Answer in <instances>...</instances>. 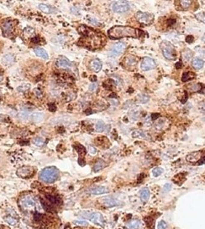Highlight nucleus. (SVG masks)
I'll use <instances>...</instances> for the list:
<instances>
[{"instance_id":"1","label":"nucleus","mask_w":205,"mask_h":229,"mask_svg":"<svg viewBox=\"0 0 205 229\" xmlns=\"http://www.w3.org/2000/svg\"><path fill=\"white\" fill-rule=\"evenodd\" d=\"M78 31L81 34V39L78 41V44L85 48L94 50L102 48L105 44L106 39L104 35L93 28L86 25H80Z\"/></svg>"},{"instance_id":"2","label":"nucleus","mask_w":205,"mask_h":229,"mask_svg":"<svg viewBox=\"0 0 205 229\" xmlns=\"http://www.w3.org/2000/svg\"><path fill=\"white\" fill-rule=\"evenodd\" d=\"M18 204L22 213L26 216H31L32 214L37 212H41V207L40 199L35 196L34 194L26 193L19 198Z\"/></svg>"},{"instance_id":"3","label":"nucleus","mask_w":205,"mask_h":229,"mask_svg":"<svg viewBox=\"0 0 205 229\" xmlns=\"http://www.w3.org/2000/svg\"><path fill=\"white\" fill-rule=\"evenodd\" d=\"M108 35L112 40H119L122 38H135L138 39L145 35V32L133 28L131 26H122V25H115L109 29Z\"/></svg>"},{"instance_id":"4","label":"nucleus","mask_w":205,"mask_h":229,"mask_svg":"<svg viewBox=\"0 0 205 229\" xmlns=\"http://www.w3.org/2000/svg\"><path fill=\"white\" fill-rule=\"evenodd\" d=\"M41 207L45 213H57L61 209L62 206V199L61 196L50 191L49 192H45L43 197L40 198Z\"/></svg>"},{"instance_id":"5","label":"nucleus","mask_w":205,"mask_h":229,"mask_svg":"<svg viewBox=\"0 0 205 229\" xmlns=\"http://www.w3.org/2000/svg\"><path fill=\"white\" fill-rule=\"evenodd\" d=\"M40 179L45 183H53L59 177V172L56 167L49 166L43 169L40 173Z\"/></svg>"},{"instance_id":"6","label":"nucleus","mask_w":205,"mask_h":229,"mask_svg":"<svg viewBox=\"0 0 205 229\" xmlns=\"http://www.w3.org/2000/svg\"><path fill=\"white\" fill-rule=\"evenodd\" d=\"M161 48V52L166 59L169 60H174L176 58V49L172 44H170L167 41H162L160 45Z\"/></svg>"},{"instance_id":"7","label":"nucleus","mask_w":205,"mask_h":229,"mask_svg":"<svg viewBox=\"0 0 205 229\" xmlns=\"http://www.w3.org/2000/svg\"><path fill=\"white\" fill-rule=\"evenodd\" d=\"M81 217L90 220L101 227H104L106 224V221L102 217V215L99 213H90V212H82L80 213Z\"/></svg>"},{"instance_id":"8","label":"nucleus","mask_w":205,"mask_h":229,"mask_svg":"<svg viewBox=\"0 0 205 229\" xmlns=\"http://www.w3.org/2000/svg\"><path fill=\"white\" fill-rule=\"evenodd\" d=\"M186 160L192 164L202 165L204 163V151H198L190 153L186 157Z\"/></svg>"},{"instance_id":"9","label":"nucleus","mask_w":205,"mask_h":229,"mask_svg":"<svg viewBox=\"0 0 205 229\" xmlns=\"http://www.w3.org/2000/svg\"><path fill=\"white\" fill-rule=\"evenodd\" d=\"M136 19L139 24L143 25H150L154 21V15L149 13L139 11L136 13Z\"/></svg>"},{"instance_id":"10","label":"nucleus","mask_w":205,"mask_h":229,"mask_svg":"<svg viewBox=\"0 0 205 229\" xmlns=\"http://www.w3.org/2000/svg\"><path fill=\"white\" fill-rule=\"evenodd\" d=\"M16 23H14L12 20L8 19V20L4 21L1 24V28L3 30V34L5 37H12L14 34V26Z\"/></svg>"},{"instance_id":"11","label":"nucleus","mask_w":205,"mask_h":229,"mask_svg":"<svg viewBox=\"0 0 205 229\" xmlns=\"http://www.w3.org/2000/svg\"><path fill=\"white\" fill-rule=\"evenodd\" d=\"M112 8L116 13L127 12L130 9V4L127 1H116L113 4Z\"/></svg>"},{"instance_id":"12","label":"nucleus","mask_w":205,"mask_h":229,"mask_svg":"<svg viewBox=\"0 0 205 229\" xmlns=\"http://www.w3.org/2000/svg\"><path fill=\"white\" fill-rule=\"evenodd\" d=\"M17 176L21 178H28L35 174V169L32 166H23L17 171Z\"/></svg>"},{"instance_id":"13","label":"nucleus","mask_w":205,"mask_h":229,"mask_svg":"<svg viewBox=\"0 0 205 229\" xmlns=\"http://www.w3.org/2000/svg\"><path fill=\"white\" fill-rule=\"evenodd\" d=\"M156 64L155 60H152L151 58H149V57L144 58L141 61V63H140V68L142 70H145V71L153 69L154 68H156Z\"/></svg>"},{"instance_id":"14","label":"nucleus","mask_w":205,"mask_h":229,"mask_svg":"<svg viewBox=\"0 0 205 229\" xmlns=\"http://www.w3.org/2000/svg\"><path fill=\"white\" fill-rule=\"evenodd\" d=\"M125 46H126V45L124 44L123 42H119V43L114 44L113 47H112L110 50H109V56L116 57L118 56V55H119V54H121L123 53Z\"/></svg>"},{"instance_id":"15","label":"nucleus","mask_w":205,"mask_h":229,"mask_svg":"<svg viewBox=\"0 0 205 229\" xmlns=\"http://www.w3.org/2000/svg\"><path fill=\"white\" fill-rule=\"evenodd\" d=\"M57 66L62 69H71L72 67V64L67 58L61 56L57 60Z\"/></svg>"},{"instance_id":"16","label":"nucleus","mask_w":205,"mask_h":229,"mask_svg":"<svg viewBox=\"0 0 205 229\" xmlns=\"http://www.w3.org/2000/svg\"><path fill=\"white\" fill-rule=\"evenodd\" d=\"M138 62V58L135 55H128L124 60V64L128 69H133L136 67Z\"/></svg>"},{"instance_id":"17","label":"nucleus","mask_w":205,"mask_h":229,"mask_svg":"<svg viewBox=\"0 0 205 229\" xmlns=\"http://www.w3.org/2000/svg\"><path fill=\"white\" fill-rule=\"evenodd\" d=\"M87 192L89 194H93V195H102V194H105V193L109 192V190L105 186H93V187L88 189Z\"/></svg>"},{"instance_id":"18","label":"nucleus","mask_w":205,"mask_h":229,"mask_svg":"<svg viewBox=\"0 0 205 229\" xmlns=\"http://www.w3.org/2000/svg\"><path fill=\"white\" fill-rule=\"evenodd\" d=\"M101 201H102V204L105 206V207H111L120 205V202L118 200H116L114 197H103V198L101 199Z\"/></svg>"},{"instance_id":"19","label":"nucleus","mask_w":205,"mask_h":229,"mask_svg":"<svg viewBox=\"0 0 205 229\" xmlns=\"http://www.w3.org/2000/svg\"><path fill=\"white\" fill-rule=\"evenodd\" d=\"M139 114H140V107L138 106V105H135V106L131 107L130 110L129 116L133 121H136L139 118Z\"/></svg>"},{"instance_id":"20","label":"nucleus","mask_w":205,"mask_h":229,"mask_svg":"<svg viewBox=\"0 0 205 229\" xmlns=\"http://www.w3.org/2000/svg\"><path fill=\"white\" fill-rule=\"evenodd\" d=\"M90 67L94 72H99L102 69V62L99 59H94L90 62Z\"/></svg>"},{"instance_id":"21","label":"nucleus","mask_w":205,"mask_h":229,"mask_svg":"<svg viewBox=\"0 0 205 229\" xmlns=\"http://www.w3.org/2000/svg\"><path fill=\"white\" fill-rule=\"evenodd\" d=\"M95 142L96 144L99 146H102L103 148H107V146L105 145V144H107L108 145H109V141L108 140V138H106L105 137H98L96 140H95Z\"/></svg>"},{"instance_id":"22","label":"nucleus","mask_w":205,"mask_h":229,"mask_svg":"<svg viewBox=\"0 0 205 229\" xmlns=\"http://www.w3.org/2000/svg\"><path fill=\"white\" fill-rule=\"evenodd\" d=\"M44 117H45V115H44L43 113L36 112L31 115L30 119H31V121H33V122H35V123H38V122H41V121H43Z\"/></svg>"},{"instance_id":"23","label":"nucleus","mask_w":205,"mask_h":229,"mask_svg":"<svg viewBox=\"0 0 205 229\" xmlns=\"http://www.w3.org/2000/svg\"><path fill=\"white\" fill-rule=\"evenodd\" d=\"M185 180H186V174L185 173H179V174L176 175L173 178V181L177 185L182 184Z\"/></svg>"},{"instance_id":"24","label":"nucleus","mask_w":205,"mask_h":229,"mask_svg":"<svg viewBox=\"0 0 205 229\" xmlns=\"http://www.w3.org/2000/svg\"><path fill=\"white\" fill-rule=\"evenodd\" d=\"M34 51L35 53V54H36L37 56L41 57L42 59H48V54L47 52L45 51L44 48H40V47H37L34 49Z\"/></svg>"},{"instance_id":"25","label":"nucleus","mask_w":205,"mask_h":229,"mask_svg":"<svg viewBox=\"0 0 205 229\" xmlns=\"http://www.w3.org/2000/svg\"><path fill=\"white\" fill-rule=\"evenodd\" d=\"M149 197H150V191L147 188H144L143 190H141V192H139V198L141 201L146 202L149 200Z\"/></svg>"},{"instance_id":"26","label":"nucleus","mask_w":205,"mask_h":229,"mask_svg":"<svg viewBox=\"0 0 205 229\" xmlns=\"http://www.w3.org/2000/svg\"><path fill=\"white\" fill-rule=\"evenodd\" d=\"M4 220L13 226H15L19 222V218H17L16 215H14V216L13 215H8V216L4 217Z\"/></svg>"},{"instance_id":"27","label":"nucleus","mask_w":205,"mask_h":229,"mask_svg":"<svg viewBox=\"0 0 205 229\" xmlns=\"http://www.w3.org/2000/svg\"><path fill=\"white\" fill-rule=\"evenodd\" d=\"M195 78V74L192 71H188V72L184 73L182 76V82H188L193 80Z\"/></svg>"},{"instance_id":"28","label":"nucleus","mask_w":205,"mask_h":229,"mask_svg":"<svg viewBox=\"0 0 205 229\" xmlns=\"http://www.w3.org/2000/svg\"><path fill=\"white\" fill-rule=\"evenodd\" d=\"M203 64H204V62L203 60L201 59H194L192 62V65H193V67L194 69H200L203 67Z\"/></svg>"},{"instance_id":"29","label":"nucleus","mask_w":205,"mask_h":229,"mask_svg":"<svg viewBox=\"0 0 205 229\" xmlns=\"http://www.w3.org/2000/svg\"><path fill=\"white\" fill-rule=\"evenodd\" d=\"M73 146H74V148L76 149L77 152L81 156V158H82L83 156H85V155H86V149H85V147H84L83 145H81V144H78V143H76Z\"/></svg>"},{"instance_id":"30","label":"nucleus","mask_w":205,"mask_h":229,"mask_svg":"<svg viewBox=\"0 0 205 229\" xmlns=\"http://www.w3.org/2000/svg\"><path fill=\"white\" fill-rule=\"evenodd\" d=\"M3 63L4 64H6V65H9L14 63V57L13 56V54H5L4 57H3Z\"/></svg>"},{"instance_id":"31","label":"nucleus","mask_w":205,"mask_h":229,"mask_svg":"<svg viewBox=\"0 0 205 229\" xmlns=\"http://www.w3.org/2000/svg\"><path fill=\"white\" fill-rule=\"evenodd\" d=\"M35 35V29L30 27H27V28H25L24 30V36L25 38H32L33 39Z\"/></svg>"},{"instance_id":"32","label":"nucleus","mask_w":205,"mask_h":229,"mask_svg":"<svg viewBox=\"0 0 205 229\" xmlns=\"http://www.w3.org/2000/svg\"><path fill=\"white\" fill-rule=\"evenodd\" d=\"M105 166V162L102 160H99L93 166V172H98L99 171L102 170V168H104Z\"/></svg>"},{"instance_id":"33","label":"nucleus","mask_w":205,"mask_h":229,"mask_svg":"<svg viewBox=\"0 0 205 229\" xmlns=\"http://www.w3.org/2000/svg\"><path fill=\"white\" fill-rule=\"evenodd\" d=\"M39 8L41 9L42 12L45 13H50L53 12L52 8L50 6H49V5H47V4H41L39 5Z\"/></svg>"},{"instance_id":"34","label":"nucleus","mask_w":205,"mask_h":229,"mask_svg":"<svg viewBox=\"0 0 205 229\" xmlns=\"http://www.w3.org/2000/svg\"><path fill=\"white\" fill-rule=\"evenodd\" d=\"M188 88L192 92H197V91H200V90H202V84L200 83L190 84V85H188Z\"/></svg>"},{"instance_id":"35","label":"nucleus","mask_w":205,"mask_h":229,"mask_svg":"<svg viewBox=\"0 0 205 229\" xmlns=\"http://www.w3.org/2000/svg\"><path fill=\"white\" fill-rule=\"evenodd\" d=\"M139 226H140V222L139 220H133L128 223L127 228L129 229H138Z\"/></svg>"},{"instance_id":"36","label":"nucleus","mask_w":205,"mask_h":229,"mask_svg":"<svg viewBox=\"0 0 205 229\" xmlns=\"http://www.w3.org/2000/svg\"><path fill=\"white\" fill-rule=\"evenodd\" d=\"M132 137H134V138H145L146 137V135H145V133L143 132L142 131H139V130H136V131H134L131 134Z\"/></svg>"},{"instance_id":"37","label":"nucleus","mask_w":205,"mask_h":229,"mask_svg":"<svg viewBox=\"0 0 205 229\" xmlns=\"http://www.w3.org/2000/svg\"><path fill=\"white\" fill-rule=\"evenodd\" d=\"M29 113L26 110H21L20 112L19 113V118L20 119L21 121H26L29 119Z\"/></svg>"},{"instance_id":"38","label":"nucleus","mask_w":205,"mask_h":229,"mask_svg":"<svg viewBox=\"0 0 205 229\" xmlns=\"http://www.w3.org/2000/svg\"><path fill=\"white\" fill-rule=\"evenodd\" d=\"M149 100H150V97L148 96L147 95H145V94H141V95H138V101L140 103H143V104L147 103Z\"/></svg>"},{"instance_id":"39","label":"nucleus","mask_w":205,"mask_h":229,"mask_svg":"<svg viewBox=\"0 0 205 229\" xmlns=\"http://www.w3.org/2000/svg\"><path fill=\"white\" fill-rule=\"evenodd\" d=\"M30 87H31L30 84H28V83H25V84H21L20 86H19L17 90H18L19 91H20V92H25V91H27L28 90H29Z\"/></svg>"},{"instance_id":"40","label":"nucleus","mask_w":205,"mask_h":229,"mask_svg":"<svg viewBox=\"0 0 205 229\" xmlns=\"http://www.w3.org/2000/svg\"><path fill=\"white\" fill-rule=\"evenodd\" d=\"M105 127H106V125H105V124H104L102 121H99V122L96 124V126H95L97 131H99V132H102V131H104Z\"/></svg>"},{"instance_id":"41","label":"nucleus","mask_w":205,"mask_h":229,"mask_svg":"<svg viewBox=\"0 0 205 229\" xmlns=\"http://www.w3.org/2000/svg\"><path fill=\"white\" fill-rule=\"evenodd\" d=\"M191 4H192V1H190V0H182V1L179 2V4H180L181 7L182 8H184V9L188 8L189 6L191 5Z\"/></svg>"},{"instance_id":"42","label":"nucleus","mask_w":205,"mask_h":229,"mask_svg":"<svg viewBox=\"0 0 205 229\" xmlns=\"http://www.w3.org/2000/svg\"><path fill=\"white\" fill-rule=\"evenodd\" d=\"M162 172H163V170H162V168H161V167H156V168H154L152 170V175L156 177H159Z\"/></svg>"},{"instance_id":"43","label":"nucleus","mask_w":205,"mask_h":229,"mask_svg":"<svg viewBox=\"0 0 205 229\" xmlns=\"http://www.w3.org/2000/svg\"><path fill=\"white\" fill-rule=\"evenodd\" d=\"M34 143H35V145H38V146H41V145H43V144H44V140L41 137H37V138L35 139Z\"/></svg>"},{"instance_id":"44","label":"nucleus","mask_w":205,"mask_h":229,"mask_svg":"<svg viewBox=\"0 0 205 229\" xmlns=\"http://www.w3.org/2000/svg\"><path fill=\"white\" fill-rule=\"evenodd\" d=\"M196 18H197V19L199 21H201L202 23H204V13L203 12H201V13H197V15H196Z\"/></svg>"},{"instance_id":"45","label":"nucleus","mask_w":205,"mask_h":229,"mask_svg":"<svg viewBox=\"0 0 205 229\" xmlns=\"http://www.w3.org/2000/svg\"><path fill=\"white\" fill-rule=\"evenodd\" d=\"M97 88H98V84L97 83H92V84L89 85V90H90L91 92H93V91H95L96 90H97Z\"/></svg>"},{"instance_id":"46","label":"nucleus","mask_w":205,"mask_h":229,"mask_svg":"<svg viewBox=\"0 0 205 229\" xmlns=\"http://www.w3.org/2000/svg\"><path fill=\"white\" fill-rule=\"evenodd\" d=\"M167 228V223L164 221L159 222L158 223V229H166Z\"/></svg>"},{"instance_id":"47","label":"nucleus","mask_w":205,"mask_h":229,"mask_svg":"<svg viewBox=\"0 0 205 229\" xmlns=\"http://www.w3.org/2000/svg\"><path fill=\"white\" fill-rule=\"evenodd\" d=\"M172 189V185L170 183H167L163 187V192H167Z\"/></svg>"},{"instance_id":"48","label":"nucleus","mask_w":205,"mask_h":229,"mask_svg":"<svg viewBox=\"0 0 205 229\" xmlns=\"http://www.w3.org/2000/svg\"><path fill=\"white\" fill-rule=\"evenodd\" d=\"M75 224H78L79 226H87V222L86 221H74Z\"/></svg>"},{"instance_id":"49","label":"nucleus","mask_w":205,"mask_h":229,"mask_svg":"<svg viewBox=\"0 0 205 229\" xmlns=\"http://www.w3.org/2000/svg\"><path fill=\"white\" fill-rule=\"evenodd\" d=\"M193 37L192 35H188V36L186 37V42L187 43H188V44H191V43H193Z\"/></svg>"},{"instance_id":"50","label":"nucleus","mask_w":205,"mask_h":229,"mask_svg":"<svg viewBox=\"0 0 205 229\" xmlns=\"http://www.w3.org/2000/svg\"><path fill=\"white\" fill-rule=\"evenodd\" d=\"M35 95L37 97H39V98H41L42 97V93L41 92V90H39V89H35Z\"/></svg>"},{"instance_id":"51","label":"nucleus","mask_w":205,"mask_h":229,"mask_svg":"<svg viewBox=\"0 0 205 229\" xmlns=\"http://www.w3.org/2000/svg\"><path fill=\"white\" fill-rule=\"evenodd\" d=\"M89 151H90L91 154H95V153L97 152V151L95 150L94 147H92V146L89 147Z\"/></svg>"},{"instance_id":"52","label":"nucleus","mask_w":205,"mask_h":229,"mask_svg":"<svg viewBox=\"0 0 205 229\" xmlns=\"http://www.w3.org/2000/svg\"><path fill=\"white\" fill-rule=\"evenodd\" d=\"M176 68H181V67H182V63H181L180 61L176 63Z\"/></svg>"},{"instance_id":"53","label":"nucleus","mask_w":205,"mask_h":229,"mask_svg":"<svg viewBox=\"0 0 205 229\" xmlns=\"http://www.w3.org/2000/svg\"><path fill=\"white\" fill-rule=\"evenodd\" d=\"M93 77H91L90 80L92 81H94V82H95V81H96V80H97V77L95 76V75H93Z\"/></svg>"},{"instance_id":"54","label":"nucleus","mask_w":205,"mask_h":229,"mask_svg":"<svg viewBox=\"0 0 205 229\" xmlns=\"http://www.w3.org/2000/svg\"><path fill=\"white\" fill-rule=\"evenodd\" d=\"M4 120V116H3V115H1V114H0V122H1V121H3Z\"/></svg>"},{"instance_id":"55","label":"nucleus","mask_w":205,"mask_h":229,"mask_svg":"<svg viewBox=\"0 0 205 229\" xmlns=\"http://www.w3.org/2000/svg\"><path fill=\"white\" fill-rule=\"evenodd\" d=\"M157 115H158V114H153V115H152V116H157ZM156 116L152 117V119H153V120H155V119H156Z\"/></svg>"}]
</instances>
